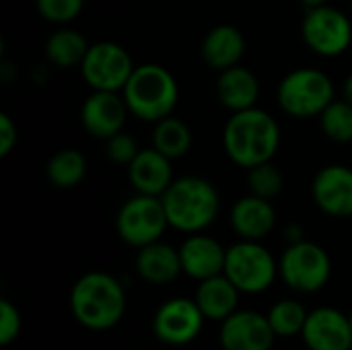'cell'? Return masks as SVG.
Returning <instances> with one entry per match:
<instances>
[{"label": "cell", "mask_w": 352, "mask_h": 350, "mask_svg": "<svg viewBox=\"0 0 352 350\" xmlns=\"http://www.w3.org/2000/svg\"><path fill=\"white\" fill-rule=\"evenodd\" d=\"M278 146L280 126L260 107L235 111L223 128V149L227 157L243 169L272 161Z\"/></svg>", "instance_id": "cell-1"}, {"label": "cell", "mask_w": 352, "mask_h": 350, "mask_svg": "<svg viewBox=\"0 0 352 350\" xmlns=\"http://www.w3.org/2000/svg\"><path fill=\"white\" fill-rule=\"evenodd\" d=\"M70 309L82 328L93 332L111 330L126 311L124 287L107 272H87L70 291Z\"/></svg>", "instance_id": "cell-2"}, {"label": "cell", "mask_w": 352, "mask_h": 350, "mask_svg": "<svg viewBox=\"0 0 352 350\" xmlns=\"http://www.w3.org/2000/svg\"><path fill=\"white\" fill-rule=\"evenodd\" d=\"M161 200L169 227L188 235L208 229L217 221L221 208V196L214 184L200 175L173 179Z\"/></svg>", "instance_id": "cell-3"}, {"label": "cell", "mask_w": 352, "mask_h": 350, "mask_svg": "<svg viewBox=\"0 0 352 350\" xmlns=\"http://www.w3.org/2000/svg\"><path fill=\"white\" fill-rule=\"evenodd\" d=\"M130 113L142 122H159L173 113L179 99L175 76L161 64H140L122 89Z\"/></svg>", "instance_id": "cell-4"}, {"label": "cell", "mask_w": 352, "mask_h": 350, "mask_svg": "<svg viewBox=\"0 0 352 350\" xmlns=\"http://www.w3.org/2000/svg\"><path fill=\"white\" fill-rule=\"evenodd\" d=\"M276 99L287 116L307 120L320 116L334 101V83L324 70L295 68L278 83Z\"/></svg>", "instance_id": "cell-5"}, {"label": "cell", "mask_w": 352, "mask_h": 350, "mask_svg": "<svg viewBox=\"0 0 352 350\" xmlns=\"http://www.w3.org/2000/svg\"><path fill=\"white\" fill-rule=\"evenodd\" d=\"M223 274L239 289V293L258 295L272 287L278 274V264L260 241L241 239L227 250Z\"/></svg>", "instance_id": "cell-6"}, {"label": "cell", "mask_w": 352, "mask_h": 350, "mask_svg": "<svg viewBox=\"0 0 352 350\" xmlns=\"http://www.w3.org/2000/svg\"><path fill=\"white\" fill-rule=\"evenodd\" d=\"M278 274L285 285L297 293H318L332 276V260L322 245L301 239L289 243L285 250L278 262Z\"/></svg>", "instance_id": "cell-7"}, {"label": "cell", "mask_w": 352, "mask_h": 350, "mask_svg": "<svg viewBox=\"0 0 352 350\" xmlns=\"http://www.w3.org/2000/svg\"><path fill=\"white\" fill-rule=\"evenodd\" d=\"M167 227L169 221L159 196L136 194L122 204L116 217V231L120 239L138 250L159 241Z\"/></svg>", "instance_id": "cell-8"}, {"label": "cell", "mask_w": 352, "mask_h": 350, "mask_svg": "<svg viewBox=\"0 0 352 350\" xmlns=\"http://www.w3.org/2000/svg\"><path fill=\"white\" fill-rule=\"evenodd\" d=\"M303 39L311 52L322 58H338L352 43V21L330 4L307 8L303 25Z\"/></svg>", "instance_id": "cell-9"}, {"label": "cell", "mask_w": 352, "mask_h": 350, "mask_svg": "<svg viewBox=\"0 0 352 350\" xmlns=\"http://www.w3.org/2000/svg\"><path fill=\"white\" fill-rule=\"evenodd\" d=\"M132 56L116 41L91 43L82 64L80 74L93 91H116L122 93L128 78L134 72Z\"/></svg>", "instance_id": "cell-10"}, {"label": "cell", "mask_w": 352, "mask_h": 350, "mask_svg": "<svg viewBox=\"0 0 352 350\" xmlns=\"http://www.w3.org/2000/svg\"><path fill=\"white\" fill-rule=\"evenodd\" d=\"M204 314L194 299H169L165 301L153 320L155 336L169 347H186L194 342L204 328Z\"/></svg>", "instance_id": "cell-11"}, {"label": "cell", "mask_w": 352, "mask_h": 350, "mask_svg": "<svg viewBox=\"0 0 352 350\" xmlns=\"http://www.w3.org/2000/svg\"><path fill=\"white\" fill-rule=\"evenodd\" d=\"M128 113L122 93L93 91L80 107V124L93 138L107 140L124 130Z\"/></svg>", "instance_id": "cell-12"}, {"label": "cell", "mask_w": 352, "mask_h": 350, "mask_svg": "<svg viewBox=\"0 0 352 350\" xmlns=\"http://www.w3.org/2000/svg\"><path fill=\"white\" fill-rule=\"evenodd\" d=\"M223 350H270L274 344V330L268 316L256 311H235L221 324Z\"/></svg>", "instance_id": "cell-13"}, {"label": "cell", "mask_w": 352, "mask_h": 350, "mask_svg": "<svg viewBox=\"0 0 352 350\" xmlns=\"http://www.w3.org/2000/svg\"><path fill=\"white\" fill-rule=\"evenodd\" d=\"M311 194L324 215L334 219L352 217V169L346 165L322 167L311 182Z\"/></svg>", "instance_id": "cell-14"}, {"label": "cell", "mask_w": 352, "mask_h": 350, "mask_svg": "<svg viewBox=\"0 0 352 350\" xmlns=\"http://www.w3.org/2000/svg\"><path fill=\"white\" fill-rule=\"evenodd\" d=\"M309 350H351L352 332L349 318L336 307H320L307 316L301 332Z\"/></svg>", "instance_id": "cell-15"}, {"label": "cell", "mask_w": 352, "mask_h": 350, "mask_svg": "<svg viewBox=\"0 0 352 350\" xmlns=\"http://www.w3.org/2000/svg\"><path fill=\"white\" fill-rule=\"evenodd\" d=\"M182 268L194 281H206L225 272L227 250L210 235L192 233L179 248Z\"/></svg>", "instance_id": "cell-16"}, {"label": "cell", "mask_w": 352, "mask_h": 350, "mask_svg": "<svg viewBox=\"0 0 352 350\" xmlns=\"http://www.w3.org/2000/svg\"><path fill=\"white\" fill-rule=\"evenodd\" d=\"M128 179L136 194L161 198L173 182L171 159L159 153L155 146L140 149V153L128 165Z\"/></svg>", "instance_id": "cell-17"}, {"label": "cell", "mask_w": 352, "mask_h": 350, "mask_svg": "<svg viewBox=\"0 0 352 350\" xmlns=\"http://www.w3.org/2000/svg\"><path fill=\"white\" fill-rule=\"evenodd\" d=\"M276 225V210L272 200L258 198L248 194L239 198L231 208V227L233 231L248 241H262L272 233Z\"/></svg>", "instance_id": "cell-18"}, {"label": "cell", "mask_w": 352, "mask_h": 350, "mask_svg": "<svg viewBox=\"0 0 352 350\" xmlns=\"http://www.w3.org/2000/svg\"><path fill=\"white\" fill-rule=\"evenodd\" d=\"M217 97H219L221 105L233 113L252 109V107H256L258 97H260V80L250 68L235 64V66L219 72Z\"/></svg>", "instance_id": "cell-19"}, {"label": "cell", "mask_w": 352, "mask_h": 350, "mask_svg": "<svg viewBox=\"0 0 352 350\" xmlns=\"http://www.w3.org/2000/svg\"><path fill=\"white\" fill-rule=\"evenodd\" d=\"M245 37L235 25H217L202 39V58L212 70H225L243 58Z\"/></svg>", "instance_id": "cell-20"}, {"label": "cell", "mask_w": 352, "mask_h": 350, "mask_svg": "<svg viewBox=\"0 0 352 350\" xmlns=\"http://www.w3.org/2000/svg\"><path fill=\"white\" fill-rule=\"evenodd\" d=\"M136 270L140 278L151 285H169L184 272L179 250L169 243H163L161 239L148 243L138 250Z\"/></svg>", "instance_id": "cell-21"}, {"label": "cell", "mask_w": 352, "mask_h": 350, "mask_svg": "<svg viewBox=\"0 0 352 350\" xmlns=\"http://www.w3.org/2000/svg\"><path fill=\"white\" fill-rule=\"evenodd\" d=\"M194 301L198 303V307H200V311L204 314L206 320L223 322L231 314L237 311L239 289L225 274H217L212 278H206V281L198 283Z\"/></svg>", "instance_id": "cell-22"}, {"label": "cell", "mask_w": 352, "mask_h": 350, "mask_svg": "<svg viewBox=\"0 0 352 350\" xmlns=\"http://www.w3.org/2000/svg\"><path fill=\"white\" fill-rule=\"evenodd\" d=\"M89 47L91 43L80 31L60 27L45 41V58L58 68H72L82 64Z\"/></svg>", "instance_id": "cell-23"}, {"label": "cell", "mask_w": 352, "mask_h": 350, "mask_svg": "<svg viewBox=\"0 0 352 350\" xmlns=\"http://www.w3.org/2000/svg\"><path fill=\"white\" fill-rule=\"evenodd\" d=\"M87 175V159L76 149H62L54 153L45 165V177L54 188H76Z\"/></svg>", "instance_id": "cell-24"}, {"label": "cell", "mask_w": 352, "mask_h": 350, "mask_svg": "<svg viewBox=\"0 0 352 350\" xmlns=\"http://www.w3.org/2000/svg\"><path fill=\"white\" fill-rule=\"evenodd\" d=\"M153 146L159 153H163L165 157H169L171 161L182 159L192 149V130L179 118L167 116V118L155 122Z\"/></svg>", "instance_id": "cell-25"}, {"label": "cell", "mask_w": 352, "mask_h": 350, "mask_svg": "<svg viewBox=\"0 0 352 350\" xmlns=\"http://www.w3.org/2000/svg\"><path fill=\"white\" fill-rule=\"evenodd\" d=\"M307 316L309 314L303 309V305L299 301L283 299V301L274 303L272 309L268 311V322H270L276 336L291 338V336H297L303 332Z\"/></svg>", "instance_id": "cell-26"}, {"label": "cell", "mask_w": 352, "mask_h": 350, "mask_svg": "<svg viewBox=\"0 0 352 350\" xmlns=\"http://www.w3.org/2000/svg\"><path fill=\"white\" fill-rule=\"evenodd\" d=\"M320 128L334 142H352V103L346 99L332 101L320 113Z\"/></svg>", "instance_id": "cell-27"}, {"label": "cell", "mask_w": 352, "mask_h": 350, "mask_svg": "<svg viewBox=\"0 0 352 350\" xmlns=\"http://www.w3.org/2000/svg\"><path fill=\"white\" fill-rule=\"evenodd\" d=\"M248 188L258 198L274 200L285 188V175L272 161H266L248 169Z\"/></svg>", "instance_id": "cell-28"}, {"label": "cell", "mask_w": 352, "mask_h": 350, "mask_svg": "<svg viewBox=\"0 0 352 350\" xmlns=\"http://www.w3.org/2000/svg\"><path fill=\"white\" fill-rule=\"evenodd\" d=\"M37 12L54 25L72 23L85 6V0H37Z\"/></svg>", "instance_id": "cell-29"}, {"label": "cell", "mask_w": 352, "mask_h": 350, "mask_svg": "<svg viewBox=\"0 0 352 350\" xmlns=\"http://www.w3.org/2000/svg\"><path fill=\"white\" fill-rule=\"evenodd\" d=\"M105 151H107V157L113 163L128 167L134 161V157L140 153V146H138V142L130 134H126L122 130V132H118V134H113L111 138L105 140Z\"/></svg>", "instance_id": "cell-30"}, {"label": "cell", "mask_w": 352, "mask_h": 350, "mask_svg": "<svg viewBox=\"0 0 352 350\" xmlns=\"http://www.w3.org/2000/svg\"><path fill=\"white\" fill-rule=\"evenodd\" d=\"M19 334H21V314L10 301L2 299L0 301V344L8 347L10 342L16 340Z\"/></svg>", "instance_id": "cell-31"}, {"label": "cell", "mask_w": 352, "mask_h": 350, "mask_svg": "<svg viewBox=\"0 0 352 350\" xmlns=\"http://www.w3.org/2000/svg\"><path fill=\"white\" fill-rule=\"evenodd\" d=\"M19 140V130L16 124L8 113H0V155L6 157Z\"/></svg>", "instance_id": "cell-32"}, {"label": "cell", "mask_w": 352, "mask_h": 350, "mask_svg": "<svg viewBox=\"0 0 352 350\" xmlns=\"http://www.w3.org/2000/svg\"><path fill=\"white\" fill-rule=\"evenodd\" d=\"M342 91H344V99L352 103V72L346 76V80H344V89H342Z\"/></svg>", "instance_id": "cell-33"}, {"label": "cell", "mask_w": 352, "mask_h": 350, "mask_svg": "<svg viewBox=\"0 0 352 350\" xmlns=\"http://www.w3.org/2000/svg\"><path fill=\"white\" fill-rule=\"evenodd\" d=\"M307 8H316V6H324V4H328L330 0H301Z\"/></svg>", "instance_id": "cell-34"}, {"label": "cell", "mask_w": 352, "mask_h": 350, "mask_svg": "<svg viewBox=\"0 0 352 350\" xmlns=\"http://www.w3.org/2000/svg\"><path fill=\"white\" fill-rule=\"evenodd\" d=\"M349 322H351V332H352V314L349 316Z\"/></svg>", "instance_id": "cell-35"}, {"label": "cell", "mask_w": 352, "mask_h": 350, "mask_svg": "<svg viewBox=\"0 0 352 350\" xmlns=\"http://www.w3.org/2000/svg\"><path fill=\"white\" fill-rule=\"evenodd\" d=\"M351 10H352V0H351Z\"/></svg>", "instance_id": "cell-36"}, {"label": "cell", "mask_w": 352, "mask_h": 350, "mask_svg": "<svg viewBox=\"0 0 352 350\" xmlns=\"http://www.w3.org/2000/svg\"><path fill=\"white\" fill-rule=\"evenodd\" d=\"M351 350H352V349H351Z\"/></svg>", "instance_id": "cell-37"}]
</instances>
